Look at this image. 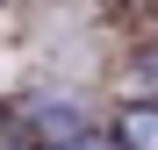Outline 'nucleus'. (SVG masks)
I'll use <instances>...</instances> for the list:
<instances>
[{"mask_svg":"<svg viewBox=\"0 0 158 150\" xmlns=\"http://www.w3.org/2000/svg\"><path fill=\"white\" fill-rule=\"evenodd\" d=\"M58 150H86V143H79V136H72V143H58Z\"/></svg>","mask_w":158,"mask_h":150,"instance_id":"f03ea898","label":"nucleus"},{"mask_svg":"<svg viewBox=\"0 0 158 150\" xmlns=\"http://www.w3.org/2000/svg\"><path fill=\"white\" fill-rule=\"evenodd\" d=\"M115 143L122 150H158V100H129L115 114Z\"/></svg>","mask_w":158,"mask_h":150,"instance_id":"f257e3e1","label":"nucleus"}]
</instances>
